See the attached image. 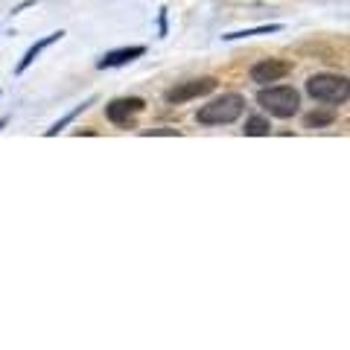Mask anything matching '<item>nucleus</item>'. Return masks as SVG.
<instances>
[{
  "instance_id": "obj_1",
  "label": "nucleus",
  "mask_w": 350,
  "mask_h": 350,
  "mask_svg": "<svg viewBox=\"0 0 350 350\" xmlns=\"http://www.w3.org/2000/svg\"><path fill=\"white\" fill-rule=\"evenodd\" d=\"M243 111H245L243 96L239 94H222V96H216V100H211L207 105H202L196 120L204 123V126H228V123H234Z\"/></svg>"
},
{
  "instance_id": "obj_2",
  "label": "nucleus",
  "mask_w": 350,
  "mask_h": 350,
  "mask_svg": "<svg viewBox=\"0 0 350 350\" xmlns=\"http://www.w3.org/2000/svg\"><path fill=\"white\" fill-rule=\"evenodd\" d=\"M257 103L275 117H292V114H298L301 96L289 85H271V88H262L257 94Z\"/></svg>"
},
{
  "instance_id": "obj_3",
  "label": "nucleus",
  "mask_w": 350,
  "mask_h": 350,
  "mask_svg": "<svg viewBox=\"0 0 350 350\" xmlns=\"http://www.w3.org/2000/svg\"><path fill=\"white\" fill-rule=\"evenodd\" d=\"M306 91H310L312 100H321V103H345L347 100V79L345 76H330V73L310 76Z\"/></svg>"
},
{
  "instance_id": "obj_4",
  "label": "nucleus",
  "mask_w": 350,
  "mask_h": 350,
  "mask_svg": "<svg viewBox=\"0 0 350 350\" xmlns=\"http://www.w3.org/2000/svg\"><path fill=\"white\" fill-rule=\"evenodd\" d=\"M216 88V79L213 76H204V79H193V82H184V85H175L167 91V103H187V100H196V96H204L211 94Z\"/></svg>"
},
{
  "instance_id": "obj_5",
  "label": "nucleus",
  "mask_w": 350,
  "mask_h": 350,
  "mask_svg": "<svg viewBox=\"0 0 350 350\" xmlns=\"http://www.w3.org/2000/svg\"><path fill=\"white\" fill-rule=\"evenodd\" d=\"M286 73H292V64H289V62H280V59H266V62H257L254 68H251V82H257V85L280 82Z\"/></svg>"
},
{
  "instance_id": "obj_6",
  "label": "nucleus",
  "mask_w": 350,
  "mask_h": 350,
  "mask_svg": "<svg viewBox=\"0 0 350 350\" xmlns=\"http://www.w3.org/2000/svg\"><path fill=\"white\" fill-rule=\"evenodd\" d=\"M144 100L140 96H123V100H114L111 105L105 108V114H108V120L111 123H126L129 117H135V114H140L144 111Z\"/></svg>"
},
{
  "instance_id": "obj_7",
  "label": "nucleus",
  "mask_w": 350,
  "mask_h": 350,
  "mask_svg": "<svg viewBox=\"0 0 350 350\" xmlns=\"http://www.w3.org/2000/svg\"><path fill=\"white\" fill-rule=\"evenodd\" d=\"M144 47H126V50H117V53H108V56L100 62V68L105 70V68H117V64H126V62H131V59H137V56H144Z\"/></svg>"
},
{
  "instance_id": "obj_8",
  "label": "nucleus",
  "mask_w": 350,
  "mask_h": 350,
  "mask_svg": "<svg viewBox=\"0 0 350 350\" xmlns=\"http://www.w3.org/2000/svg\"><path fill=\"white\" fill-rule=\"evenodd\" d=\"M269 131H271V123L266 117H251L245 123V135H251V137H262V135H269Z\"/></svg>"
},
{
  "instance_id": "obj_9",
  "label": "nucleus",
  "mask_w": 350,
  "mask_h": 350,
  "mask_svg": "<svg viewBox=\"0 0 350 350\" xmlns=\"http://www.w3.org/2000/svg\"><path fill=\"white\" fill-rule=\"evenodd\" d=\"M59 38H62V32H53V36H47V38H44L41 44H36V47H32V50L27 53V56H24V62H21V68H18V70H27V68H29V64H32V59H36V56H38V53H41L44 47H47V44H53V41H59Z\"/></svg>"
},
{
  "instance_id": "obj_10",
  "label": "nucleus",
  "mask_w": 350,
  "mask_h": 350,
  "mask_svg": "<svg viewBox=\"0 0 350 350\" xmlns=\"http://www.w3.org/2000/svg\"><path fill=\"white\" fill-rule=\"evenodd\" d=\"M306 129H312V126H327V123H333V114H310L304 120Z\"/></svg>"
},
{
  "instance_id": "obj_11",
  "label": "nucleus",
  "mask_w": 350,
  "mask_h": 350,
  "mask_svg": "<svg viewBox=\"0 0 350 350\" xmlns=\"http://www.w3.org/2000/svg\"><path fill=\"white\" fill-rule=\"evenodd\" d=\"M0 129H3V120H0Z\"/></svg>"
}]
</instances>
